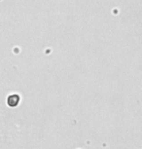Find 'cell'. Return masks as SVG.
I'll return each mask as SVG.
<instances>
[{
  "instance_id": "obj_1",
  "label": "cell",
  "mask_w": 142,
  "mask_h": 149,
  "mask_svg": "<svg viewBox=\"0 0 142 149\" xmlns=\"http://www.w3.org/2000/svg\"><path fill=\"white\" fill-rule=\"evenodd\" d=\"M21 102V97L17 94H13L7 97V105L10 107H16Z\"/></svg>"
}]
</instances>
